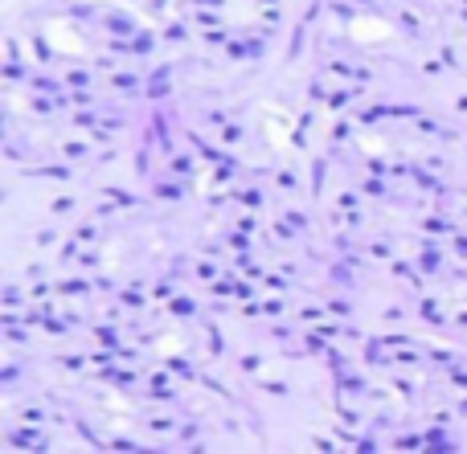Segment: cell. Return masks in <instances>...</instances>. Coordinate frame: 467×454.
Masks as SVG:
<instances>
[{
  "instance_id": "obj_1",
  "label": "cell",
  "mask_w": 467,
  "mask_h": 454,
  "mask_svg": "<svg viewBox=\"0 0 467 454\" xmlns=\"http://www.w3.org/2000/svg\"><path fill=\"white\" fill-rule=\"evenodd\" d=\"M156 192H160L164 201H176V196H180V189H176V184H160V189H156Z\"/></svg>"
},
{
  "instance_id": "obj_2",
  "label": "cell",
  "mask_w": 467,
  "mask_h": 454,
  "mask_svg": "<svg viewBox=\"0 0 467 454\" xmlns=\"http://www.w3.org/2000/svg\"><path fill=\"white\" fill-rule=\"evenodd\" d=\"M418 266H422V270H439V254H422V262H418Z\"/></svg>"
},
{
  "instance_id": "obj_3",
  "label": "cell",
  "mask_w": 467,
  "mask_h": 454,
  "mask_svg": "<svg viewBox=\"0 0 467 454\" xmlns=\"http://www.w3.org/2000/svg\"><path fill=\"white\" fill-rule=\"evenodd\" d=\"M197 4H205V8H218V4H221V0H197Z\"/></svg>"
}]
</instances>
